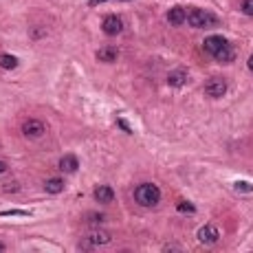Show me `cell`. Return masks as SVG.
Instances as JSON below:
<instances>
[{
    "label": "cell",
    "instance_id": "6da1fadb",
    "mask_svg": "<svg viewBox=\"0 0 253 253\" xmlns=\"http://www.w3.org/2000/svg\"><path fill=\"white\" fill-rule=\"evenodd\" d=\"M134 200H137L141 207H154V205L161 200V190H158L154 183H141V185L134 190Z\"/></svg>",
    "mask_w": 253,
    "mask_h": 253
},
{
    "label": "cell",
    "instance_id": "7a4b0ae2",
    "mask_svg": "<svg viewBox=\"0 0 253 253\" xmlns=\"http://www.w3.org/2000/svg\"><path fill=\"white\" fill-rule=\"evenodd\" d=\"M185 22H190V27H194V29H203V27H209L216 22V18L212 16V13L203 11V9H191L190 13H187Z\"/></svg>",
    "mask_w": 253,
    "mask_h": 253
},
{
    "label": "cell",
    "instance_id": "3957f363",
    "mask_svg": "<svg viewBox=\"0 0 253 253\" xmlns=\"http://www.w3.org/2000/svg\"><path fill=\"white\" fill-rule=\"evenodd\" d=\"M110 242V233L104 231V229H93L86 238L82 240V249H91V247H97V245H108Z\"/></svg>",
    "mask_w": 253,
    "mask_h": 253
},
{
    "label": "cell",
    "instance_id": "277c9868",
    "mask_svg": "<svg viewBox=\"0 0 253 253\" xmlns=\"http://www.w3.org/2000/svg\"><path fill=\"white\" fill-rule=\"evenodd\" d=\"M44 132H46V126H44V121H40V119H27L25 124H22V134H25L27 139H40Z\"/></svg>",
    "mask_w": 253,
    "mask_h": 253
},
{
    "label": "cell",
    "instance_id": "5b68a950",
    "mask_svg": "<svg viewBox=\"0 0 253 253\" xmlns=\"http://www.w3.org/2000/svg\"><path fill=\"white\" fill-rule=\"evenodd\" d=\"M101 31H104L106 35H119L121 31H124V20H121L119 16H106L104 22H101Z\"/></svg>",
    "mask_w": 253,
    "mask_h": 253
},
{
    "label": "cell",
    "instance_id": "8992f818",
    "mask_svg": "<svg viewBox=\"0 0 253 253\" xmlns=\"http://www.w3.org/2000/svg\"><path fill=\"white\" fill-rule=\"evenodd\" d=\"M205 93H207L209 97H214V99H218V97H222L224 93H227V82L220 77H212L205 84Z\"/></svg>",
    "mask_w": 253,
    "mask_h": 253
},
{
    "label": "cell",
    "instance_id": "52a82bcc",
    "mask_svg": "<svg viewBox=\"0 0 253 253\" xmlns=\"http://www.w3.org/2000/svg\"><path fill=\"white\" fill-rule=\"evenodd\" d=\"M218 238H220V233L214 224H205V227L198 229V240L203 242V245H216Z\"/></svg>",
    "mask_w": 253,
    "mask_h": 253
},
{
    "label": "cell",
    "instance_id": "ba28073f",
    "mask_svg": "<svg viewBox=\"0 0 253 253\" xmlns=\"http://www.w3.org/2000/svg\"><path fill=\"white\" fill-rule=\"evenodd\" d=\"M224 44H229L227 40H224L222 35H209L207 40L203 42V49H205V53H209V55H214L218 49H222Z\"/></svg>",
    "mask_w": 253,
    "mask_h": 253
},
{
    "label": "cell",
    "instance_id": "9c48e42d",
    "mask_svg": "<svg viewBox=\"0 0 253 253\" xmlns=\"http://www.w3.org/2000/svg\"><path fill=\"white\" fill-rule=\"evenodd\" d=\"M93 196H95L97 203H112L115 200V190H112L110 185H99L95 191H93Z\"/></svg>",
    "mask_w": 253,
    "mask_h": 253
},
{
    "label": "cell",
    "instance_id": "30bf717a",
    "mask_svg": "<svg viewBox=\"0 0 253 253\" xmlns=\"http://www.w3.org/2000/svg\"><path fill=\"white\" fill-rule=\"evenodd\" d=\"M79 167V161L75 154H64L62 158H60V170L64 172V174H73V172H77Z\"/></svg>",
    "mask_w": 253,
    "mask_h": 253
},
{
    "label": "cell",
    "instance_id": "8fae6325",
    "mask_svg": "<svg viewBox=\"0 0 253 253\" xmlns=\"http://www.w3.org/2000/svg\"><path fill=\"white\" fill-rule=\"evenodd\" d=\"M187 79H190V75H187L185 68H176V71H172L170 75H167V84L174 86V88H181Z\"/></svg>",
    "mask_w": 253,
    "mask_h": 253
},
{
    "label": "cell",
    "instance_id": "7c38bea8",
    "mask_svg": "<svg viewBox=\"0 0 253 253\" xmlns=\"http://www.w3.org/2000/svg\"><path fill=\"white\" fill-rule=\"evenodd\" d=\"M117 58H119V51L115 49V46H104V49L97 51V60L104 64H112L117 62Z\"/></svg>",
    "mask_w": 253,
    "mask_h": 253
},
{
    "label": "cell",
    "instance_id": "4fadbf2b",
    "mask_svg": "<svg viewBox=\"0 0 253 253\" xmlns=\"http://www.w3.org/2000/svg\"><path fill=\"white\" fill-rule=\"evenodd\" d=\"M185 18H187V11L183 7H172L170 11H167V20H170V25H174V27L183 25Z\"/></svg>",
    "mask_w": 253,
    "mask_h": 253
},
{
    "label": "cell",
    "instance_id": "5bb4252c",
    "mask_svg": "<svg viewBox=\"0 0 253 253\" xmlns=\"http://www.w3.org/2000/svg\"><path fill=\"white\" fill-rule=\"evenodd\" d=\"M214 58H216V62H220V64H229V62H233L236 53H233V49L229 44H224L222 49H218L216 53H214Z\"/></svg>",
    "mask_w": 253,
    "mask_h": 253
},
{
    "label": "cell",
    "instance_id": "9a60e30c",
    "mask_svg": "<svg viewBox=\"0 0 253 253\" xmlns=\"http://www.w3.org/2000/svg\"><path fill=\"white\" fill-rule=\"evenodd\" d=\"M44 191H46V194H62V191H64V179H58V176L46 179Z\"/></svg>",
    "mask_w": 253,
    "mask_h": 253
},
{
    "label": "cell",
    "instance_id": "2e32d148",
    "mask_svg": "<svg viewBox=\"0 0 253 253\" xmlns=\"http://www.w3.org/2000/svg\"><path fill=\"white\" fill-rule=\"evenodd\" d=\"M0 66L7 68V71H13V68L18 66V58H16V55L2 53V55H0Z\"/></svg>",
    "mask_w": 253,
    "mask_h": 253
},
{
    "label": "cell",
    "instance_id": "e0dca14e",
    "mask_svg": "<svg viewBox=\"0 0 253 253\" xmlns=\"http://www.w3.org/2000/svg\"><path fill=\"white\" fill-rule=\"evenodd\" d=\"M176 209H179V212H183V214H194L196 212V207L191 203H187V200H181L179 205H176Z\"/></svg>",
    "mask_w": 253,
    "mask_h": 253
},
{
    "label": "cell",
    "instance_id": "ac0fdd59",
    "mask_svg": "<svg viewBox=\"0 0 253 253\" xmlns=\"http://www.w3.org/2000/svg\"><path fill=\"white\" fill-rule=\"evenodd\" d=\"M0 216H29V212H22V209H11V212H2Z\"/></svg>",
    "mask_w": 253,
    "mask_h": 253
},
{
    "label": "cell",
    "instance_id": "d6986e66",
    "mask_svg": "<svg viewBox=\"0 0 253 253\" xmlns=\"http://www.w3.org/2000/svg\"><path fill=\"white\" fill-rule=\"evenodd\" d=\"M236 190H242V191H253V185H251V183H245V181H238V183H236Z\"/></svg>",
    "mask_w": 253,
    "mask_h": 253
},
{
    "label": "cell",
    "instance_id": "ffe728a7",
    "mask_svg": "<svg viewBox=\"0 0 253 253\" xmlns=\"http://www.w3.org/2000/svg\"><path fill=\"white\" fill-rule=\"evenodd\" d=\"M242 11H245L247 16H253V0H245V2H242Z\"/></svg>",
    "mask_w": 253,
    "mask_h": 253
},
{
    "label": "cell",
    "instance_id": "44dd1931",
    "mask_svg": "<svg viewBox=\"0 0 253 253\" xmlns=\"http://www.w3.org/2000/svg\"><path fill=\"white\" fill-rule=\"evenodd\" d=\"M88 218H91V222H104V216H101V214H99V216H97V214H91V216H88Z\"/></svg>",
    "mask_w": 253,
    "mask_h": 253
},
{
    "label": "cell",
    "instance_id": "7402d4cb",
    "mask_svg": "<svg viewBox=\"0 0 253 253\" xmlns=\"http://www.w3.org/2000/svg\"><path fill=\"white\" fill-rule=\"evenodd\" d=\"M117 124H119V126H121V128H124V130H126V132H130V126H128V124H126V121H124V119H119V121H117Z\"/></svg>",
    "mask_w": 253,
    "mask_h": 253
},
{
    "label": "cell",
    "instance_id": "603a6c76",
    "mask_svg": "<svg viewBox=\"0 0 253 253\" xmlns=\"http://www.w3.org/2000/svg\"><path fill=\"white\" fill-rule=\"evenodd\" d=\"M101 2H108V0H88V4H91V7H95V4H101Z\"/></svg>",
    "mask_w": 253,
    "mask_h": 253
},
{
    "label": "cell",
    "instance_id": "cb8c5ba5",
    "mask_svg": "<svg viewBox=\"0 0 253 253\" xmlns=\"http://www.w3.org/2000/svg\"><path fill=\"white\" fill-rule=\"evenodd\" d=\"M4 172H7V163L0 161V174H4Z\"/></svg>",
    "mask_w": 253,
    "mask_h": 253
},
{
    "label": "cell",
    "instance_id": "d4e9b609",
    "mask_svg": "<svg viewBox=\"0 0 253 253\" xmlns=\"http://www.w3.org/2000/svg\"><path fill=\"white\" fill-rule=\"evenodd\" d=\"M165 251H179V247H174V245H167V247H165Z\"/></svg>",
    "mask_w": 253,
    "mask_h": 253
},
{
    "label": "cell",
    "instance_id": "484cf974",
    "mask_svg": "<svg viewBox=\"0 0 253 253\" xmlns=\"http://www.w3.org/2000/svg\"><path fill=\"white\" fill-rule=\"evenodd\" d=\"M249 71L253 73V53H251V58H249Z\"/></svg>",
    "mask_w": 253,
    "mask_h": 253
},
{
    "label": "cell",
    "instance_id": "4316f807",
    "mask_svg": "<svg viewBox=\"0 0 253 253\" xmlns=\"http://www.w3.org/2000/svg\"><path fill=\"white\" fill-rule=\"evenodd\" d=\"M4 249H7V247H4V242H0V253H2Z\"/></svg>",
    "mask_w": 253,
    "mask_h": 253
},
{
    "label": "cell",
    "instance_id": "83f0119b",
    "mask_svg": "<svg viewBox=\"0 0 253 253\" xmlns=\"http://www.w3.org/2000/svg\"><path fill=\"white\" fill-rule=\"evenodd\" d=\"M121 2H126V0H121Z\"/></svg>",
    "mask_w": 253,
    "mask_h": 253
}]
</instances>
